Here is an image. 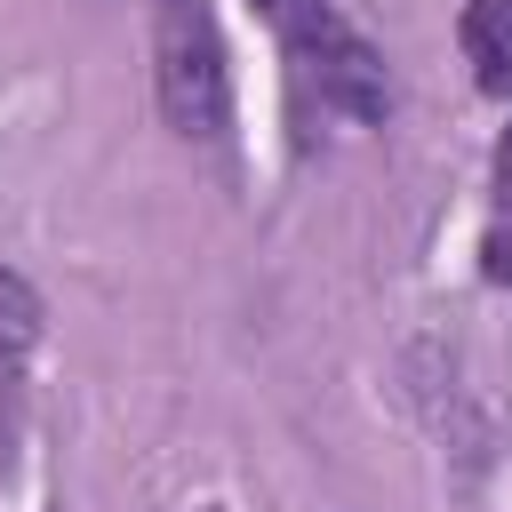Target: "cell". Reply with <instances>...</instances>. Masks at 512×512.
I'll return each mask as SVG.
<instances>
[{"mask_svg": "<svg viewBox=\"0 0 512 512\" xmlns=\"http://www.w3.org/2000/svg\"><path fill=\"white\" fill-rule=\"evenodd\" d=\"M16 424H24V384H16V368H0V456H8Z\"/></svg>", "mask_w": 512, "mask_h": 512, "instance_id": "obj_5", "label": "cell"}, {"mask_svg": "<svg viewBox=\"0 0 512 512\" xmlns=\"http://www.w3.org/2000/svg\"><path fill=\"white\" fill-rule=\"evenodd\" d=\"M32 336H40V296L16 272H0V368H16L32 352Z\"/></svg>", "mask_w": 512, "mask_h": 512, "instance_id": "obj_4", "label": "cell"}, {"mask_svg": "<svg viewBox=\"0 0 512 512\" xmlns=\"http://www.w3.org/2000/svg\"><path fill=\"white\" fill-rule=\"evenodd\" d=\"M296 56H304V80L320 88V104H336L344 120H384L392 104V80H384V56L336 16V8H312L296 32Z\"/></svg>", "mask_w": 512, "mask_h": 512, "instance_id": "obj_2", "label": "cell"}, {"mask_svg": "<svg viewBox=\"0 0 512 512\" xmlns=\"http://www.w3.org/2000/svg\"><path fill=\"white\" fill-rule=\"evenodd\" d=\"M496 192L512 200V136H504V152H496Z\"/></svg>", "mask_w": 512, "mask_h": 512, "instance_id": "obj_7", "label": "cell"}, {"mask_svg": "<svg viewBox=\"0 0 512 512\" xmlns=\"http://www.w3.org/2000/svg\"><path fill=\"white\" fill-rule=\"evenodd\" d=\"M312 8H328V0H256V16H272L280 32H296V24L312 16Z\"/></svg>", "mask_w": 512, "mask_h": 512, "instance_id": "obj_6", "label": "cell"}, {"mask_svg": "<svg viewBox=\"0 0 512 512\" xmlns=\"http://www.w3.org/2000/svg\"><path fill=\"white\" fill-rule=\"evenodd\" d=\"M456 40H464L472 80H480L488 96H512V0H464Z\"/></svg>", "mask_w": 512, "mask_h": 512, "instance_id": "obj_3", "label": "cell"}, {"mask_svg": "<svg viewBox=\"0 0 512 512\" xmlns=\"http://www.w3.org/2000/svg\"><path fill=\"white\" fill-rule=\"evenodd\" d=\"M152 80H160V112H168V128H176V136H224L232 72H224L216 16H208L200 0H168V8H160Z\"/></svg>", "mask_w": 512, "mask_h": 512, "instance_id": "obj_1", "label": "cell"}]
</instances>
